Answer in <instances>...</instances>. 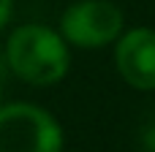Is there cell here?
Listing matches in <instances>:
<instances>
[{
	"mask_svg": "<svg viewBox=\"0 0 155 152\" xmlns=\"http://www.w3.org/2000/svg\"><path fill=\"white\" fill-rule=\"evenodd\" d=\"M65 152H68V150H65Z\"/></svg>",
	"mask_w": 155,
	"mask_h": 152,
	"instance_id": "8",
	"label": "cell"
},
{
	"mask_svg": "<svg viewBox=\"0 0 155 152\" xmlns=\"http://www.w3.org/2000/svg\"><path fill=\"white\" fill-rule=\"evenodd\" d=\"M0 152H65V128L35 101H3Z\"/></svg>",
	"mask_w": 155,
	"mask_h": 152,
	"instance_id": "2",
	"label": "cell"
},
{
	"mask_svg": "<svg viewBox=\"0 0 155 152\" xmlns=\"http://www.w3.org/2000/svg\"><path fill=\"white\" fill-rule=\"evenodd\" d=\"M125 27V11L114 0H71L57 19L60 35L76 52L112 49Z\"/></svg>",
	"mask_w": 155,
	"mask_h": 152,
	"instance_id": "3",
	"label": "cell"
},
{
	"mask_svg": "<svg viewBox=\"0 0 155 152\" xmlns=\"http://www.w3.org/2000/svg\"><path fill=\"white\" fill-rule=\"evenodd\" d=\"M8 82H11V71H8V65H5V60H3V52H0V103L8 101V98H5Z\"/></svg>",
	"mask_w": 155,
	"mask_h": 152,
	"instance_id": "7",
	"label": "cell"
},
{
	"mask_svg": "<svg viewBox=\"0 0 155 152\" xmlns=\"http://www.w3.org/2000/svg\"><path fill=\"white\" fill-rule=\"evenodd\" d=\"M139 147L142 152H155V109L144 117V122L139 128Z\"/></svg>",
	"mask_w": 155,
	"mask_h": 152,
	"instance_id": "5",
	"label": "cell"
},
{
	"mask_svg": "<svg viewBox=\"0 0 155 152\" xmlns=\"http://www.w3.org/2000/svg\"><path fill=\"white\" fill-rule=\"evenodd\" d=\"M112 63L125 87L134 92H155V27H125L112 46Z\"/></svg>",
	"mask_w": 155,
	"mask_h": 152,
	"instance_id": "4",
	"label": "cell"
},
{
	"mask_svg": "<svg viewBox=\"0 0 155 152\" xmlns=\"http://www.w3.org/2000/svg\"><path fill=\"white\" fill-rule=\"evenodd\" d=\"M3 60L11 71V79L33 90L57 87L71 73V46L60 35L57 24L44 22H19L5 30Z\"/></svg>",
	"mask_w": 155,
	"mask_h": 152,
	"instance_id": "1",
	"label": "cell"
},
{
	"mask_svg": "<svg viewBox=\"0 0 155 152\" xmlns=\"http://www.w3.org/2000/svg\"><path fill=\"white\" fill-rule=\"evenodd\" d=\"M14 8H16L14 0H0V33H5V30L11 27V22H14Z\"/></svg>",
	"mask_w": 155,
	"mask_h": 152,
	"instance_id": "6",
	"label": "cell"
}]
</instances>
